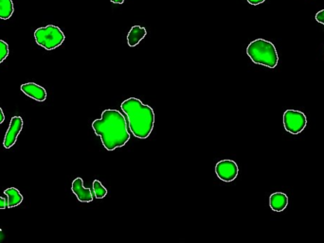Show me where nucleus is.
Returning <instances> with one entry per match:
<instances>
[{
    "label": "nucleus",
    "instance_id": "1",
    "mask_svg": "<svg viewBox=\"0 0 324 243\" xmlns=\"http://www.w3.org/2000/svg\"><path fill=\"white\" fill-rule=\"evenodd\" d=\"M92 129L108 151L123 147L131 137L126 118L119 111L114 109L103 111L102 118L92 122Z\"/></svg>",
    "mask_w": 324,
    "mask_h": 243
},
{
    "label": "nucleus",
    "instance_id": "2",
    "mask_svg": "<svg viewBox=\"0 0 324 243\" xmlns=\"http://www.w3.org/2000/svg\"><path fill=\"white\" fill-rule=\"evenodd\" d=\"M120 108L126 117L128 128L135 137L148 138L155 125L153 108L137 98H129L121 102Z\"/></svg>",
    "mask_w": 324,
    "mask_h": 243
},
{
    "label": "nucleus",
    "instance_id": "3",
    "mask_svg": "<svg viewBox=\"0 0 324 243\" xmlns=\"http://www.w3.org/2000/svg\"><path fill=\"white\" fill-rule=\"evenodd\" d=\"M246 54L253 63L269 68H275L279 63V56L275 46L268 40H254L246 47Z\"/></svg>",
    "mask_w": 324,
    "mask_h": 243
},
{
    "label": "nucleus",
    "instance_id": "4",
    "mask_svg": "<svg viewBox=\"0 0 324 243\" xmlns=\"http://www.w3.org/2000/svg\"><path fill=\"white\" fill-rule=\"evenodd\" d=\"M34 38L40 47H44L47 50H52L63 44L66 36L59 27L48 25L38 28L34 32Z\"/></svg>",
    "mask_w": 324,
    "mask_h": 243
},
{
    "label": "nucleus",
    "instance_id": "5",
    "mask_svg": "<svg viewBox=\"0 0 324 243\" xmlns=\"http://www.w3.org/2000/svg\"><path fill=\"white\" fill-rule=\"evenodd\" d=\"M284 126L286 132L291 134H299L307 125L306 116L298 110H286L284 113Z\"/></svg>",
    "mask_w": 324,
    "mask_h": 243
},
{
    "label": "nucleus",
    "instance_id": "6",
    "mask_svg": "<svg viewBox=\"0 0 324 243\" xmlns=\"http://www.w3.org/2000/svg\"><path fill=\"white\" fill-rule=\"evenodd\" d=\"M239 173L236 162L230 159H223L215 165V173L220 180L225 183H230L235 180Z\"/></svg>",
    "mask_w": 324,
    "mask_h": 243
},
{
    "label": "nucleus",
    "instance_id": "7",
    "mask_svg": "<svg viewBox=\"0 0 324 243\" xmlns=\"http://www.w3.org/2000/svg\"><path fill=\"white\" fill-rule=\"evenodd\" d=\"M23 125H24V122L21 117L16 116L12 118L8 131L4 137V141H3L4 148L11 149L16 144L17 137L23 129Z\"/></svg>",
    "mask_w": 324,
    "mask_h": 243
},
{
    "label": "nucleus",
    "instance_id": "8",
    "mask_svg": "<svg viewBox=\"0 0 324 243\" xmlns=\"http://www.w3.org/2000/svg\"><path fill=\"white\" fill-rule=\"evenodd\" d=\"M72 190L81 203H90L93 201L94 195L92 190L84 187V181L81 177L76 178L72 182Z\"/></svg>",
    "mask_w": 324,
    "mask_h": 243
},
{
    "label": "nucleus",
    "instance_id": "9",
    "mask_svg": "<svg viewBox=\"0 0 324 243\" xmlns=\"http://www.w3.org/2000/svg\"><path fill=\"white\" fill-rule=\"evenodd\" d=\"M20 89L26 96L32 98L34 101L42 102H45L47 99L46 89L41 86H38L37 84H34V83L24 84L21 86Z\"/></svg>",
    "mask_w": 324,
    "mask_h": 243
},
{
    "label": "nucleus",
    "instance_id": "10",
    "mask_svg": "<svg viewBox=\"0 0 324 243\" xmlns=\"http://www.w3.org/2000/svg\"><path fill=\"white\" fill-rule=\"evenodd\" d=\"M287 204L288 197L284 192H274L269 197V205L273 211H284Z\"/></svg>",
    "mask_w": 324,
    "mask_h": 243
},
{
    "label": "nucleus",
    "instance_id": "11",
    "mask_svg": "<svg viewBox=\"0 0 324 243\" xmlns=\"http://www.w3.org/2000/svg\"><path fill=\"white\" fill-rule=\"evenodd\" d=\"M147 31L145 28L141 26H134L127 34V43L128 46L131 47L138 46L146 36Z\"/></svg>",
    "mask_w": 324,
    "mask_h": 243
},
{
    "label": "nucleus",
    "instance_id": "12",
    "mask_svg": "<svg viewBox=\"0 0 324 243\" xmlns=\"http://www.w3.org/2000/svg\"><path fill=\"white\" fill-rule=\"evenodd\" d=\"M4 194L7 196V202H8L7 207L8 208L16 207L23 202V196L17 188H7L6 190H4Z\"/></svg>",
    "mask_w": 324,
    "mask_h": 243
},
{
    "label": "nucleus",
    "instance_id": "13",
    "mask_svg": "<svg viewBox=\"0 0 324 243\" xmlns=\"http://www.w3.org/2000/svg\"><path fill=\"white\" fill-rule=\"evenodd\" d=\"M14 2L13 0H0V19L7 20L14 15Z\"/></svg>",
    "mask_w": 324,
    "mask_h": 243
},
{
    "label": "nucleus",
    "instance_id": "14",
    "mask_svg": "<svg viewBox=\"0 0 324 243\" xmlns=\"http://www.w3.org/2000/svg\"><path fill=\"white\" fill-rule=\"evenodd\" d=\"M93 195L96 199H103L107 195V189L103 187L102 183L99 180H94L92 184Z\"/></svg>",
    "mask_w": 324,
    "mask_h": 243
},
{
    "label": "nucleus",
    "instance_id": "15",
    "mask_svg": "<svg viewBox=\"0 0 324 243\" xmlns=\"http://www.w3.org/2000/svg\"><path fill=\"white\" fill-rule=\"evenodd\" d=\"M9 45L3 40H0V63L5 61L9 56Z\"/></svg>",
    "mask_w": 324,
    "mask_h": 243
},
{
    "label": "nucleus",
    "instance_id": "16",
    "mask_svg": "<svg viewBox=\"0 0 324 243\" xmlns=\"http://www.w3.org/2000/svg\"><path fill=\"white\" fill-rule=\"evenodd\" d=\"M315 18L318 23L324 25V10H320L319 12H317Z\"/></svg>",
    "mask_w": 324,
    "mask_h": 243
},
{
    "label": "nucleus",
    "instance_id": "17",
    "mask_svg": "<svg viewBox=\"0 0 324 243\" xmlns=\"http://www.w3.org/2000/svg\"><path fill=\"white\" fill-rule=\"evenodd\" d=\"M7 204H8L7 200L3 197H0V209H5L7 207Z\"/></svg>",
    "mask_w": 324,
    "mask_h": 243
},
{
    "label": "nucleus",
    "instance_id": "18",
    "mask_svg": "<svg viewBox=\"0 0 324 243\" xmlns=\"http://www.w3.org/2000/svg\"><path fill=\"white\" fill-rule=\"evenodd\" d=\"M250 5H253V6H257V5H260L262 3H264L266 0H246Z\"/></svg>",
    "mask_w": 324,
    "mask_h": 243
},
{
    "label": "nucleus",
    "instance_id": "19",
    "mask_svg": "<svg viewBox=\"0 0 324 243\" xmlns=\"http://www.w3.org/2000/svg\"><path fill=\"white\" fill-rule=\"evenodd\" d=\"M4 120H5V115H4L3 110L0 107V124H2L4 122Z\"/></svg>",
    "mask_w": 324,
    "mask_h": 243
},
{
    "label": "nucleus",
    "instance_id": "20",
    "mask_svg": "<svg viewBox=\"0 0 324 243\" xmlns=\"http://www.w3.org/2000/svg\"><path fill=\"white\" fill-rule=\"evenodd\" d=\"M111 2L114 4H122L124 2V0H111Z\"/></svg>",
    "mask_w": 324,
    "mask_h": 243
}]
</instances>
